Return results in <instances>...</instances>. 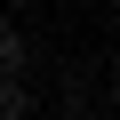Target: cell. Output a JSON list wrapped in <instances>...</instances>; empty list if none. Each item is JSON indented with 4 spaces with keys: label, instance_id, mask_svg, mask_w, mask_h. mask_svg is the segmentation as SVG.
I'll return each instance as SVG.
<instances>
[{
    "label": "cell",
    "instance_id": "1",
    "mask_svg": "<svg viewBox=\"0 0 120 120\" xmlns=\"http://www.w3.org/2000/svg\"><path fill=\"white\" fill-rule=\"evenodd\" d=\"M0 72H24V80H32V40H24L16 16H0Z\"/></svg>",
    "mask_w": 120,
    "mask_h": 120
},
{
    "label": "cell",
    "instance_id": "2",
    "mask_svg": "<svg viewBox=\"0 0 120 120\" xmlns=\"http://www.w3.org/2000/svg\"><path fill=\"white\" fill-rule=\"evenodd\" d=\"M0 120H32V80L24 72H0Z\"/></svg>",
    "mask_w": 120,
    "mask_h": 120
},
{
    "label": "cell",
    "instance_id": "3",
    "mask_svg": "<svg viewBox=\"0 0 120 120\" xmlns=\"http://www.w3.org/2000/svg\"><path fill=\"white\" fill-rule=\"evenodd\" d=\"M48 120H88V112H80V104H64V112H48Z\"/></svg>",
    "mask_w": 120,
    "mask_h": 120
},
{
    "label": "cell",
    "instance_id": "4",
    "mask_svg": "<svg viewBox=\"0 0 120 120\" xmlns=\"http://www.w3.org/2000/svg\"><path fill=\"white\" fill-rule=\"evenodd\" d=\"M104 88H112V104H120V56H112V80H104Z\"/></svg>",
    "mask_w": 120,
    "mask_h": 120
},
{
    "label": "cell",
    "instance_id": "5",
    "mask_svg": "<svg viewBox=\"0 0 120 120\" xmlns=\"http://www.w3.org/2000/svg\"><path fill=\"white\" fill-rule=\"evenodd\" d=\"M112 16H120V0H112Z\"/></svg>",
    "mask_w": 120,
    "mask_h": 120
}]
</instances>
